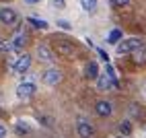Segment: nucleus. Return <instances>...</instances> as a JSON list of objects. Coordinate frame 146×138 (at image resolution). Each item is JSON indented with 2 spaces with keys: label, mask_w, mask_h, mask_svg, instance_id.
I'll return each instance as SVG.
<instances>
[{
  "label": "nucleus",
  "mask_w": 146,
  "mask_h": 138,
  "mask_svg": "<svg viewBox=\"0 0 146 138\" xmlns=\"http://www.w3.org/2000/svg\"><path fill=\"white\" fill-rule=\"evenodd\" d=\"M25 43H27V35H25V33H19V35L15 37V41H13V47H15V50H21Z\"/></svg>",
  "instance_id": "obj_13"
},
{
  "label": "nucleus",
  "mask_w": 146,
  "mask_h": 138,
  "mask_svg": "<svg viewBox=\"0 0 146 138\" xmlns=\"http://www.w3.org/2000/svg\"><path fill=\"white\" fill-rule=\"evenodd\" d=\"M99 54H101V58H103V60H109V56H107V54H105L103 50H99Z\"/></svg>",
  "instance_id": "obj_24"
},
{
  "label": "nucleus",
  "mask_w": 146,
  "mask_h": 138,
  "mask_svg": "<svg viewBox=\"0 0 146 138\" xmlns=\"http://www.w3.org/2000/svg\"><path fill=\"white\" fill-rule=\"evenodd\" d=\"M27 21L31 23L33 27H39V29H47V23H45V21H39V19H35V17H29Z\"/></svg>",
  "instance_id": "obj_17"
},
{
  "label": "nucleus",
  "mask_w": 146,
  "mask_h": 138,
  "mask_svg": "<svg viewBox=\"0 0 146 138\" xmlns=\"http://www.w3.org/2000/svg\"><path fill=\"white\" fill-rule=\"evenodd\" d=\"M76 134H78L80 138H93V134H95V128H93L89 122L78 120V124H76Z\"/></svg>",
  "instance_id": "obj_6"
},
{
  "label": "nucleus",
  "mask_w": 146,
  "mask_h": 138,
  "mask_svg": "<svg viewBox=\"0 0 146 138\" xmlns=\"http://www.w3.org/2000/svg\"><path fill=\"white\" fill-rule=\"evenodd\" d=\"M58 25H60L62 29H70V27H72L70 23H68V21H66V19H60V21H58Z\"/></svg>",
  "instance_id": "obj_20"
},
{
  "label": "nucleus",
  "mask_w": 146,
  "mask_h": 138,
  "mask_svg": "<svg viewBox=\"0 0 146 138\" xmlns=\"http://www.w3.org/2000/svg\"><path fill=\"white\" fill-rule=\"evenodd\" d=\"M121 31H119V29H113V31L109 33V37H107V41H109V43H119V39H121Z\"/></svg>",
  "instance_id": "obj_16"
},
{
  "label": "nucleus",
  "mask_w": 146,
  "mask_h": 138,
  "mask_svg": "<svg viewBox=\"0 0 146 138\" xmlns=\"http://www.w3.org/2000/svg\"><path fill=\"white\" fill-rule=\"evenodd\" d=\"M35 91H37V87L31 81H25V83H21V85L17 87V95L21 97V99H29V97H33Z\"/></svg>",
  "instance_id": "obj_3"
},
{
  "label": "nucleus",
  "mask_w": 146,
  "mask_h": 138,
  "mask_svg": "<svg viewBox=\"0 0 146 138\" xmlns=\"http://www.w3.org/2000/svg\"><path fill=\"white\" fill-rule=\"evenodd\" d=\"M60 81H62V74H60V70H56V68H47V70L43 72V83L45 85L54 87V85H58Z\"/></svg>",
  "instance_id": "obj_7"
},
{
  "label": "nucleus",
  "mask_w": 146,
  "mask_h": 138,
  "mask_svg": "<svg viewBox=\"0 0 146 138\" xmlns=\"http://www.w3.org/2000/svg\"><path fill=\"white\" fill-rule=\"evenodd\" d=\"M4 136H6V128L0 124V138H4Z\"/></svg>",
  "instance_id": "obj_23"
},
{
  "label": "nucleus",
  "mask_w": 146,
  "mask_h": 138,
  "mask_svg": "<svg viewBox=\"0 0 146 138\" xmlns=\"http://www.w3.org/2000/svg\"><path fill=\"white\" fill-rule=\"evenodd\" d=\"M132 60H134L136 64H146V50H144V47H140V50L132 52Z\"/></svg>",
  "instance_id": "obj_12"
},
{
  "label": "nucleus",
  "mask_w": 146,
  "mask_h": 138,
  "mask_svg": "<svg viewBox=\"0 0 146 138\" xmlns=\"http://www.w3.org/2000/svg\"><path fill=\"white\" fill-rule=\"evenodd\" d=\"M56 52L64 54V56H72L74 54V43L66 41V39H58V41H56Z\"/></svg>",
  "instance_id": "obj_8"
},
{
  "label": "nucleus",
  "mask_w": 146,
  "mask_h": 138,
  "mask_svg": "<svg viewBox=\"0 0 146 138\" xmlns=\"http://www.w3.org/2000/svg\"><path fill=\"white\" fill-rule=\"evenodd\" d=\"M130 2H132V0H111L113 6H128Z\"/></svg>",
  "instance_id": "obj_19"
},
{
  "label": "nucleus",
  "mask_w": 146,
  "mask_h": 138,
  "mask_svg": "<svg viewBox=\"0 0 146 138\" xmlns=\"http://www.w3.org/2000/svg\"><path fill=\"white\" fill-rule=\"evenodd\" d=\"M17 130H19V132H27L29 128H27V124H23V122H19V124H17Z\"/></svg>",
  "instance_id": "obj_21"
},
{
  "label": "nucleus",
  "mask_w": 146,
  "mask_h": 138,
  "mask_svg": "<svg viewBox=\"0 0 146 138\" xmlns=\"http://www.w3.org/2000/svg\"><path fill=\"white\" fill-rule=\"evenodd\" d=\"M19 21V15H17V11L15 8H8V6H4V8H0V23L2 25H15Z\"/></svg>",
  "instance_id": "obj_2"
},
{
  "label": "nucleus",
  "mask_w": 146,
  "mask_h": 138,
  "mask_svg": "<svg viewBox=\"0 0 146 138\" xmlns=\"http://www.w3.org/2000/svg\"><path fill=\"white\" fill-rule=\"evenodd\" d=\"M111 85H113V81L107 74L97 76V87H99V91H107V89H111Z\"/></svg>",
  "instance_id": "obj_10"
},
{
  "label": "nucleus",
  "mask_w": 146,
  "mask_h": 138,
  "mask_svg": "<svg viewBox=\"0 0 146 138\" xmlns=\"http://www.w3.org/2000/svg\"><path fill=\"white\" fill-rule=\"evenodd\" d=\"M37 56H39V60H43V62H47V64H52V60H54V56L50 54V50H47L45 45H39V47H37Z\"/></svg>",
  "instance_id": "obj_11"
},
{
  "label": "nucleus",
  "mask_w": 146,
  "mask_h": 138,
  "mask_svg": "<svg viewBox=\"0 0 146 138\" xmlns=\"http://www.w3.org/2000/svg\"><path fill=\"white\" fill-rule=\"evenodd\" d=\"M119 134H121V136H125V138L132 134V124H130L128 120H123V122L119 124Z\"/></svg>",
  "instance_id": "obj_14"
},
{
  "label": "nucleus",
  "mask_w": 146,
  "mask_h": 138,
  "mask_svg": "<svg viewBox=\"0 0 146 138\" xmlns=\"http://www.w3.org/2000/svg\"><path fill=\"white\" fill-rule=\"evenodd\" d=\"M84 76L91 78V81H95L97 76H99V66H97V62H89L84 68Z\"/></svg>",
  "instance_id": "obj_9"
},
{
  "label": "nucleus",
  "mask_w": 146,
  "mask_h": 138,
  "mask_svg": "<svg viewBox=\"0 0 146 138\" xmlns=\"http://www.w3.org/2000/svg\"><path fill=\"white\" fill-rule=\"evenodd\" d=\"M27 2H31V4H35V2H41V0H27Z\"/></svg>",
  "instance_id": "obj_25"
},
{
  "label": "nucleus",
  "mask_w": 146,
  "mask_h": 138,
  "mask_svg": "<svg viewBox=\"0 0 146 138\" xmlns=\"http://www.w3.org/2000/svg\"><path fill=\"white\" fill-rule=\"evenodd\" d=\"M0 50H2V52H11V50H15V47H13V43H6V41L0 39Z\"/></svg>",
  "instance_id": "obj_18"
},
{
  "label": "nucleus",
  "mask_w": 146,
  "mask_h": 138,
  "mask_svg": "<svg viewBox=\"0 0 146 138\" xmlns=\"http://www.w3.org/2000/svg\"><path fill=\"white\" fill-rule=\"evenodd\" d=\"M95 111H97V115H101V117H109L113 113V105L107 99H101V101L95 103Z\"/></svg>",
  "instance_id": "obj_5"
},
{
  "label": "nucleus",
  "mask_w": 146,
  "mask_h": 138,
  "mask_svg": "<svg viewBox=\"0 0 146 138\" xmlns=\"http://www.w3.org/2000/svg\"><path fill=\"white\" fill-rule=\"evenodd\" d=\"M115 138H125V136H121V134H119V136H115Z\"/></svg>",
  "instance_id": "obj_26"
},
{
  "label": "nucleus",
  "mask_w": 146,
  "mask_h": 138,
  "mask_svg": "<svg viewBox=\"0 0 146 138\" xmlns=\"http://www.w3.org/2000/svg\"><path fill=\"white\" fill-rule=\"evenodd\" d=\"M64 2H66V0H54V6H56V8H64V6H66Z\"/></svg>",
  "instance_id": "obj_22"
},
{
  "label": "nucleus",
  "mask_w": 146,
  "mask_h": 138,
  "mask_svg": "<svg viewBox=\"0 0 146 138\" xmlns=\"http://www.w3.org/2000/svg\"><path fill=\"white\" fill-rule=\"evenodd\" d=\"M144 45V41L140 37H130V39H123V41L117 43V54L123 56V54H132L136 50H140V47Z\"/></svg>",
  "instance_id": "obj_1"
},
{
  "label": "nucleus",
  "mask_w": 146,
  "mask_h": 138,
  "mask_svg": "<svg viewBox=\"0 0 146 138\" xmlns=\"http://www.w3.org/2000/svg\"><path fill=\"white\" fill-rule=\"evenodd\" d=\"M29 68H31V56H29V54H21L19 60L13 64V70L19 72V74H25Z\"/></svg>",
  "instance_id": "obj_4"
},
{
  "label": "nucleus",
  "mask_w": 146,
  "mask_h": 138,
  "mask_svg": "<svg viewBox=\"0 0 146 138\" xmlns=\"http://www.w3.org/2000/svg\"><path fill=\"white\" fill-rule=\"evenodd\" d=\"M80 4H82V8L86 13H95L97 11V0H82Z\"/></svg>",
  "instance_id": "obj_15"
}]
</instances>
